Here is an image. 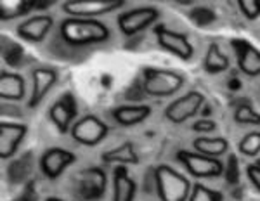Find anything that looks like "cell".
Instances as JSON below:
<instances>
[{
  "label": "cell",
  "instance_id": "6da1fadb",
  "mask_svg": "<svg viewBox=\"0 0 260 201\" xmlns=\"http://www.w3.org/2000/svg\"><path fill=\"white\" fill-rule=\"evenodd\" d=\"M61 39L68 45L82 47V45L103 44L111 37V31L103 21L85 18H66L61 21Z\"/></svg>",
  "mask_w": 260,
  "mask_h": 201
},
{
  "label": "cell",
  "instance_id": "7a4b0ae2",
  "mask_svg": "<svg viewBox=\"0 0 260 201\" xmlns=\"http://www.w3.org/2000/svg\"><path fill=\"white\" fill-rule=\"evenodd\" d=\"M154 182L160 201H187L191 196V182L186 175L169 165H160L154 170Z\"/></svg>",
  "mask_w": 260,
  "mask_h": 201
},
{
  "label": "cell",
  "instance_id": "3957f363",
  "mask_svg": "<svg viewBox=\"0 0 260 201\" xmlns=\"http://www.w3.org/2000/svg\"><path fill=\"white\" fill-rule=\"evenodd\" d=\"M184 85V77L174 70L146 68L142 73V87L153 97H169L179 92Z\"/></svg>",
  "mask_w": 260,
  "mask_h": 201
},
{
  "label": "cell",
  "instance_id": "277c9868",
  "mask_svg": "<svg viewBox=\"0 0 260 201\" xmlns=\"http://www.w3.org/2000/svg\"><path fill=\"white\" fill-rule=\"evenodd\" d=\"M177 160L196 179H215L224 174V163H222V160L205 156V154H200L196 151L180 149L177 153Z\"/></svg>",
  "mask_w": 260,
  "mask_h": 201
},
{
  "label": "cell",
  "instance_id": "5b68a950",
  "mask_svg": "<svg viewBox=\"0 0 260 201\" xmlns=\"http://www.w3.org/2000/svg\"><path fill=\"white\" fill-rule=\"evenodd\" d=\"M71 137L75 142L85 148H95L108 137L110 127L95 115H85L78 118L71 127Z\"/></svg>",
  "mask_w": 260,
  "mask_h": 201
},
{
  "label": "cell",
  "instance_id": "8992f818",
  "mask_svg": "<svg viewBox=\"0 0 260 201\" xmlns=\"http://www.w3.org/2000/svg\"><path fill=\"white\" fill-rule=\"evenodd\" d=\"M125 6V0H68L62 4V12L70 18L95 19L98 16L110 14Z\"/></svg>",
  "mask_w": 260,
  "mask_h": 201
},
{
  "label": "cell",
  "instance_id": "52a82bcc",
  "mask_svg": "<svg viewBox=\"0 0 260 201\" xmlns=\"http://www.w3.org/2000/svg\"><path fill=\"white\" fill-rule=\"evenodd\" d=\"M205 95L200 90H189L187 94L180 95L175 100L167 106L165 110V118L172 121V123H184L192 116L198 115L201 106L205 104Z\"/></svg>",
  "mask_w": 260,
  "mask_h": 201
},
{
  "label": "cell",
  "instance_id": "ba28073f",
  "mask_svg": "<svg viewBox=\"0 0 260 201\" xmlns=\"http://www.w3.org/2000/svg\"><path fill=\"white\" fill-rule=\"evenodd\" d=\"M160 18V11L153 6L130 9L118 16V28L125 37H134L154 23Z\"/></svg>",
  "mask_w": 260,
  "mask_h": 201
},
{
  "label": "cell",
  "instance_id": "9c48e42d",
  "mask_svg": "<svg viewBox=\"0 0 260 201\" xmlns=\"http://www.w3.org/2000/svg\"><path fill=\"white\" fill-rule=\"evenodd\" d=\"M154 35H156L158 45H160L163 50H167V52L174 54L179 59L189 61L192 57V54H194V47H192L187 35H184V33L174 31V30H170V28L160 24V26L154 28Z\"/></svg>",
  "mask_w": 260,
  "mask_h": 201
},
{
  "label": "cell",
  "instance_id": "30bf717a",
  "mask_svg": "<svg viewBox=\"0 0 260 201\" xmlns=\"http://www.w3.org/2000/svg\"><path fill=\"white\" fill-rule=\"evenodd\" d=\"M78 194L85 201H99L106 192L108 175L99 166H89L78 175Z\"/></svg>",
  "mask_w": 260,
  "mask_h": 201
},
{
  "label": "cell",
  "instance_id": "8fae6325",
  "mask_svg": "<svg viewBox=\"0 0 260 201\" xmlns=\"http://www.w3.org/2000/svg\"><path fill=\"white\" fill-rule=\"evenodd\" d=\"M77 156L75 153H71L68 149L62 148H50L42 154L40 158V170L50 181H56L57 177H61V174L68 169L70 165H73Z\"/></svg>",
  "mask_w": 260,
  "mask_h": 201
},
{
  "label": "cell",
  "instance_id": "7c38bea8",
  "mask_svg": "<svg viewBox=\"0 0 260 201\" xmlns=\"http://www.w3.org/2000/svg\"><path fill=\"white\" fill-rule=\"evenodd\" d=\"M49 118L59 133L70 132L73 123L77 121L75 120L77 118V100H75L73 95L66 94L61 99H57L49 110Z\"/></svg>",
  "mask_w": 260,
  "mask_h": 201
},
{
  "label": "cell",
  "instance_id": "4fadbf2b",
  "mask_svg": "<svg viewBox=\"0 0 260 201\" xmlns=\"http://www.w3.org/2000/svg\"><path fill=\"white\" fill-rule=\"evenodd\" d=\"M28 133V127L24 123L16 121H2L0 123V158L9 160L16 154L19 144Z\"/></svg>",
  "mask_w": 260,
  "mask_h": 201
},
{
  "label": "cell",
  "instance_id": "5bb4252c",
  "mask_svg": "<svg viewBox=\"0 0 260 201\" xmlns=\"http://www.w3.org/2000/svg\"><path fill=\"white\" fill-rule=\"evenodd\" d=\"M238 66L246 77H260V50L246 40H233Z\"/></svg>",
  "mask_w": 260,
  "mask_h": 201
},
{
  "label": "cell",
  "instance_id": "9a60e30c",
  "mask_svg": "<svg viewBox=\"0 0 260 201\" xmlns=\"http://www.w3.org/2000/svg\"><path fill=\"white\" fill-rule=\"evenodd\" d=\"M31 77H33V89L30 94V100H28V106L37 108L45 99L49 90L56 85L57 71L52 68H37L33 71Z\"/></svg>",
  "mask_w": 260,
  "mask_h": 201
},
{
  "label": "cell",
  "instance_id": "2e32d148",
  "mask_svg": "<svg viewBox=\"0 0 260 201\" xmlns=\"http://www.w3.org/2000/svg\"><path fill=\"white\" fill-rule=\"evenodd\" d=\"M54 24V19L50 16H33V18L23 21L18 24V35L23 40L31 42V44H39L47 37Z\"/></svg>",
  "mask_w": 260,
  "mask_h": 201
},
{
  "label": "cell",
  "instance_id": "e0dca14e",
  "mask_svg": "<svg viewBox=\"0 0 260 201\" xmlns=\"http://www.w3.org/2000/svg\"><path fill=\"white\" fill-rule=\"evenodd\" d=\"M151 106L148 104H125V106H118L113 110V118L121 127H134L146 121L151 116Z\"/></svg>",
  "mask_w": 260,
  "mask_h": 201
},
{
  "label": "cell",
  "instance_id": "ac0fdd59",
  "mask_svg": "<svg viewBox=\"0 0 260 201\" xmlns=\"http://www.w3.org/2000/svg\"><path fill=\"white\" fill-rule=\"evenodd\" d=\"M136 194L137 186L130 179L127 166L118 165L113 172V201H134Z\"/></svg>",
  "mask_w": 260,
  "mask_h": 201
},
{
  "label": "cell",
  "instance_id": "d6986e66",
  "mask_svg": "<svg viewBox=\"0 0 260 201\" xmlns=\"http://www.w3.org/2000/svg\"><path fill=\"white\" fill-rule=\"evenodd\" d=\"M26 82L18 73H7L2 71L0 77V97L4 100H21L24 97Z\"/></svg>",
  "mask_w": 260,
  "mask_h": 201
},
{
  "label": "cell",
  "instance_id": "ffe728a7",
  "mask_svg": "<svg viewBox=\"0 0 260 201\" xmlns=\"http://www.w3.org/2000/svg\"><path fill=\"white\" fill-rule=\"evenodd\" d=\"M192 148L196 153L205 154V156H212V158H220L224 153H228L229 149V142L224 137H196L192 141Z\"/></svg>",
  "mask_w": 260,
  "mask_h": 201
},
{
  "label": "cell",
  "instance_id": "44dd1931",
  "mask_svg": "<svg viewBox=\"0 0 260 201\" xmlns=\"http://www.w3.org/2000/svg\"><path fill=\"white\" fill-rule=\"evenodd\" d=\"M103 160L106 163H118V165H139V154L132 142H123L103 154Z\"/></svg>",
  "mask_w": 260,
  "mask_h": 201
},
{
  "label": "cell",
  "instance_id": "7402d4cb",
  "mask_svg": "<svg viewBox=\"0 0 260 201\" xmlns=\"http://www.w3.org/2000/svg\"><path fill=\"white\" fill-rule=\"evenodd\" d=\"M203 68L207 73H224L229 68V57L220 50L219 44H210L207 50V56L203 59Z\"/></svg>",
  "mask_w": 260,
  "mask_h": 201
},
{
  "label": "cell",
  "instance_id": "603a6c76",
  "mask_svg": "<svg viewBox=\"0 0 260 201\" xmlns=\"http://www.w3.org/2000/svg\"><path fill=\"white\" fill-rule=\"evenodd\" d=\"M187 201H224V194L220 191H215L212 187H207L205 184L196 182L191 189V196Z\"/></svg>",
  "mask_w": 260,
  "mask_h": 201
},
{
  "label": "cell",
  "instance_id": "cb8c5ba5",
  "mask_svg": "<svg viewBox=\"0 0 260 201\" xmlns=\"http://www.w3.org/2000/svg\"><path fill=\"white\" fill-rule=\"evenodd\" d=\"M238 149H240L243 156H248V158L257 156L260 153V132L246 133L240 141V144H238Z\"/></svg>",
  "mask_w": 260,
  "mask_h": 201
},
{
  "label": "cell",
  "instance_id": "d4e9b609",
  "mask_svg": "<svg viewBox=\"0 0 260 201\" xmlns=\"http://www.w3.org/2000/svg\"><path fill=\"white\" fill-rule=\"evenodd\" d=\"M234 120L240 125H260V115L253 111L250 104H240L234 111Z\"/></svg>",
  "mask_w": 260,
  "mask_h": 201
},
{
  "label": "cell",
  "instance_id": "484cf974",
  "mask_svg": "<svg viewBox=\"0 0 260 201\" xmlns=\"http://www.w3.org/2000/svg\"><path fill=\"white\" fill-rule=\"evenodd\" d=\"M7 4H9V2H7ZM9 6H11V7H7L4 2H0V11H7V9H9V12H7V14H2V16H0V18H2L4 21H6V19H12V18H18V16L26 14L28 11L35 7V2H11Z\"/></svg>",
  "mask_w": 260,
  "mask_h": 201
},
{
  "label": "cell",
  "instance_id": "4316f807",
  "mask_svg": "<svg viewBox=\"0 0 260 201\" xmlns=\"http://www.w3.org/2000/svg\"><path fill=\"white\" fill-rule=\"evenodd\" d=\"M238 6H240V11L243 12V16H245L246 19L253 21L260 16V2L258 0H240Z\"/></svg>",
  "mask_w": 260,
  "mask_h": 201
},
{
  "label": "cell",
  "instance_id": "83f0119b",
  "mask_svg": "<svg viewBox=\"0 0 260 201\" xmlns=\"http://www.w3.org/2000/svg\"><path fill=\"white\" fill-rule=\"evenodd\" d=\"M215 128H217V123L210 118H200L198 121L192 123V130L198 133H208V132H213Z\"/></svg>",
  "mask_w": 260,
  "mask_h": 201
},
{
  "label": "cell",
  "instance_id": "f1b7e54d",
  "mask_svg": "<svg viewBox=\"0 0 260 201\" xmlns=\"http://www.w3.org/2000/svg\"><path fill=\"white\" fill-rule=\"evenodd\" d=\"M246 175H248L250 182L257 187V191H260V160L257 163L246 165Z\"/></svg>",
  "mask_w": 260,
  "mask_h": 201
},
{
  "label": "cell",
  "instance_id": "f546056e",
  "mask_svg": "<svg viewBox=\"0 0 260 201\" xmlns=\"http://www.w3.org/2000/svg\"><path fill=\"white\" fill-rule=\"evenodd\" d=\"M229 175H228V181L229 182H236L238 181V170H236V156H229Z\"/></svg>",
  "mask_w": 260,
  "mask_h": 201
},
{
  "label": "cell",
  "instance_id": "4dcf8cb0",
  "mask_svg": "<svg viewBox=\"0 0 260 201\" xmlns=\"http://www.w3.org/2000/svg\"><path fill=\"white\" fill-rule=\"evenodd\" d=\"M45 201H64L62 198H57V196H50V198H47Z\"/></svg>",
  "mask_w": 260,
  "mask_h": 201
}]
</instances>
